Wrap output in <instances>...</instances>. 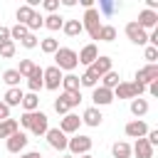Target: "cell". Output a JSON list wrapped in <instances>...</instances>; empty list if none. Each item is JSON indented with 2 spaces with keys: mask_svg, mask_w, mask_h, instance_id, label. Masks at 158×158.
I'll return each instance as SVG.
<instances>
[{
  "mask_svg": "<svg viewBox=\"0 0 158 158\" xmlns=\"http://www.w3.org/2000/svg\"><path fill=\"white\" fill-rule=\"evenodd\" d=\"M15 131H20L17 118H5V121H0V138H10Z\"/></svg>",
  "mask_w": 158,
  "mask_h": 158,
  "instance_id": "obj_25",
  "label": "cell"
},
{
  "mask_svg": "<svg viewBox=\"0 0 158 158\" xmlns=\"http://www.w3.org/2000/svg\"><path fill=\"white\" fill-rule=\"evenodd\" d=\"M101 121H104V116H101V111H99L96 106L84 109V114H81V123H86V126H91V128H99Z\"/></svg>",
  "mask_w": 158,
  "mask_h": 158,
  "instance_id": "obj_17",
  "label": "cell"
},
{
  "mask_svg": "<svg viewBox=\"0 0 158 158\" xmlns=\"http://www.w3.org/2000/svg\"><path fill=\"white\" fill-rule=\"evenodd\" d=\"M35 69H37V64H35L32 59H20V64H17V74H20L22 79H27Z\"/></svg>",
  "mask_w": 158,
  "mask_h": 158,
  "instance_id": "obj_32",
  "label": "cell"
},
{
  "mask_svg": "<svg viewBox=\"0 0 158 158\" xmlns=\"http://www.w3.org/2000/svg\"><path fill=\"white\" fill-rule=\"evenodd\" d=\"M91 146H94L91 136H84V133H74V136L69 138V143H67V151H69V156L79 158V156H86V153L91 151Z\"/></svg>",
  "mask_w": 158,
  "mask_h": 158,
  "instance_id": "obj_2",
  "label": "cell"
},
{
  "mask_svg": "<svg viewBox=\"0 0 158 158\" xmlns=\"http://www.w3.org/2000/svg\"><path fill=\"white\" fill-rule=\"evenodd\" d=\"M101 15L96 12V7H91V10H84V17H81V27L89 32V37L91 40H99V30H101Z\"/></svg>",
  "mask_w": 158,
  "mask_h": 158,
  "instance_id": "obj_3",
  "label": "cell"
},
{
  "mask_svg": "<svg viewBox=\"0 0 158 158\" xmlns=\"http://www.w3.org/2000/svg\"><path fill=\"white\" fill-rule=\"evenodd\" d=\"M86 69H89V72H94V74L101 79L106 72H111V69H114V64H111V57H109V54H99V57L94 59V64H91V67H86Z\"/></svg>",
  "mask_w": 158,
  "mask_h": 158,
  "instance_id": "obj_15",
  "label": "cell"
},
{
  "mask_svg": "<svg viewBox=\"0 0 158 158\" xmlns=\"http://www.w3.org/2000/svg\"><path fill=\"white\" fill-rule=\"evenodd\" d=\"M79 126H81V118H79L77 114H72V111H69L67 116H62V118H59V126H57V128H59L64 136H74V133L79 131Z\"/></svg>",
  "mask_w": 158,
  "mask_h": 158,
  "instance_id": "obj_9",
  "label": "cell"
},
{
  "mask_svg": "<svg viewBox=\"0 0 158 158\" xmlns=\"http://www.w3.org/2000/svg\"><path fill=\"white\" fill-rule=\"evenodd\" d=\"M143 91L146 86L138 81H118V86L114 89V99H138Z\"/></svg>",
  "mask_w": 158,
  "mask_h": 158,
  "instance_id": "obj_4",
  "label": "cell"
},
{
  "mask_svg": "<svg viewBox=\"0 0 158 158\" xmlns=\"http://www.w3.org/2000/svg\"><path fill=\"white\" fill-rule=\"evenodd\" d=\"M96 57H99V47H96L94 42L84 44V47H81V52H77V59H79V64H84V67H91Z\"/></svg>",
  "mask_w": 158,
  "mask_h": 158,
  "instance_id": "obj_14",
  "label": "cell"
},
{
  "mask_svg": "<svg viewBox=\"0 0 158 158\" xmlns=\"http://www.w3.org/2000/svg\"><path fill=\"white\" fill-rule=\"evenodd\" d=\"M2 42H10V27H2L0 25V44Z\"/></svg>",
  "mask_w": 158,
  "mask_h": 158,
  "instance_id": "obj_44",
  "label": "cell"
},
{
  "mask_svg": "<svg viewBox=\"0 0 158 158\" xmlns=\"http://www.w3.org/2000/svg\"><path fill=\"white\" fill-rule=\"evenodd\" d=\"M27 143H30V138H27L25 131H15L10 138H5V148H7V153H25Z\"/></svg>",
  "mask_w": 158,
  "mask_h": 158,
  "instance_id": "obj_8",
  "label": "cell"
},
{
  "mask_svg": "<svg viewBox=\"0 0 158 158\" xmlns=\"http://www.w3.org/2000/svg\"><path fill=\"white\" fill-rule=\"evenodd\" d=\"M62 158H74V156H69V153H64V156H62Z\"/></svg>",
  "mask_w": 158,
  "mask_h": 158,
  "instance_id": "obj_50",
  "label": "cell"
},
{
  "mask_svg": "<svg viewBox=\"0 0 158 158\" xmlns=\"http://www.w3.org/2000/svg\"><path fill=\"white\" fill-rule=\"evenodd\" d=\"M131 156H136V158H153V146L146 138H136V143L131 146Z\"/></svg>",
  "mask_w": 158,
  "mask_h": 158,
  "instance_id": "obj_18",
  "label": "cell"
},
{
  "mask_svg": "<svg viewBox=\"0 0 158 158\" xmlns=\"http://www.w3.org/2000/svg\"><path fill=\"white\" fill-rule=\"evenodd\" d=\"M42 7H44L49 15H54V12L59 10V0H42Z\"/></svg>",
  "mask_w": 158,
  "mask_h": 158,
  "instance_id": "obj_42",
  "label": "cell"
},
{
  "mask_svg": "<svg viewBox=\"0 0 158 158\" xmlns=\"http://www.w3.org/2000/svg\"><path fill=\"white\" fill-rule=\"evenodd\" d=\"M20 44H22L25 49H35V47H40V37L30 32L27 37H22V40H20Z\"/></svg>",
  "mask_w": 158,
  "mask_h": 158,
  "instance_id": "obj_41",
  "label": "cell"
},
{
  "mask_svg": "<svg viewBox=\"0 0 158 158\" xmlns=\"http://www.w3.org/2000/svg\"><path fill=\"white\" fill-rule=\"evenodd\" d=\"M27 89H30L32 94H37L40 89H44V84H42V67H37V69L27 77Z\"/></svg>",
  "mask_w": 158,
  "mask_h": 158,
  "instance_id": "obj_22",
  "label": "cell"
},
{
  "mask_svg": "<svg viewBox=\"0 0 158 158\" xmlns=\"http://www.w3.org/2000/svg\"><path fill=\"white\" fill-rule=\"evenodd\" d=\"M47 128H49V118H47V114H44V111H40V109H37V111H32V123H30V128H27V131H30L32 136H37V138H40V136H44V133H47Z\"/></svg>",
  "mask_w": 158,
  "mask_h": 158,
  "instance_id": "obj_7",
  "label": "cell"
},
{
  "mask_svg": "<svg viewBox=\"0 0 158 158\" xmlns=\"http://www.w3.org/2000/svg\"><path fill=\"white\" fill-rule=\"evenodd\" d=\"M123 32H126V37H128L133 44H138V47H146V44H148V32H146V30H141V27L136 25V20L126 22Z\"/></svg>",
  "mask_w": 158,
  "mask_h": 158,
  "instance_id": "obj_6",
  "label": "cell"
},
{
  "mask_svg": "<svg viewBox=\"0 0 158 158\" xmlns=\"http://www.w3.org/2000/svg\"><path fill=\"white\" fill-rule=\"evenodd\" d=\"M143 59H146L148 64H158V47L146 44V49H143Z\"/></svg>",
  "mask_w": 158,
  "mask_h": 158,
  "instance_id": "obj_40",
  "label": "cell"
},
{
  "mask_svg": "<svg viewBox=\"0 0 158 158\" xmlns=\"http://www.w3.org/2000/svg\"><path fill=\"white\" fill-rule=\"evenodd\" d=\"M79 158H94V156H91V153H86V156H79Z\"/></svg>",
  "mask_w": 158,
  "mask_h": 158,
  "instance_id": "obj_49",
  "label": "cell"
},
{
  "mask_svg": "<svg viewBox=\"0 0 158 158\" xmlns=\"http://www.w3.org/2000/svg\"><path fill=\"white\" fill-rule=\"evenodd\" d=\"M54 111H57L59 116H67V114H69V106H67V104L57 96V99H54Z\"/></svg>",
  "mask_w": 158,
  "mask_h": 158,
  "instance_id": "obj_43",
  "label": "cell"
},
{
  "mask_svg": "<svg viewBox=\"0 0 158 158\" xmlns=\"http://www.w3.org/2000/svg\"><path fill=\"white\" fill-rule=\"evenodd\" d=\"M44 138H47L49 148H54V151H67V143H69V138H67V136H64L59 128H47Z\"/></svg>",
  "mask_w": 158,
  "mask_h": 158,
  "instance_id": "obj_11",
  "label": "cell"
},
{
  "mask_svg": "<svg viewBox=\"0 0 158 158\" xmlns=\"http://www.w3.org/2000/svg\"><path fill=\"white\" fill-rule=\"evenodd\" d=\"M15 49H17V47H15L12 40H10V42H2V44H0V57H2V59H12V57H15Z\"/></svg>",
  "mask_w": 158,
  "mask_h": 158,
  "instance_id": "obj_39",
  "label": "cell"
},
{
  "mask_svg": "<svg viewBox=\"0 0 158 158\" xmlns=\"http://www.w3.org/2000/svg\"><path fill=\"white\" fill-rule=\"evenodd\" d=\"M22 96H25V91L20 89V86H12V89H7L5 91V96H2V104L5 106H20V101H22Z\"/></svg>",
  "mask_w": 158,
  "mask_h": 158,
  "instance_id": "obj_19",
  "label": "cell"
},
{
  "mask_svg": "<svg viewBox=\"0 0 158 158\" xmlns=\"http://www.w3.org/2000/svg\"><path fill=\"white\" fill-rule=\"evenodd\" d=\"M62 25H64V17H62L59 12H54V15H47V17H44V27H47V30H52V32L62 30Z\"/></svg>",
  "mask_w": 158,
  "mask_h": 158,
  "instance_id": "obj_30",
  "label": "cell"
},
{
  "mask_svg": "<svg viewBox=\"0 0 158 158\" xmlns=\"http://www.w3.org/2000/svg\"><path fill=\"white\" fill-rule=\"evenodd\" d=\"M123 133H126L128 138H143V136L148 133V123H146L143 118H133V121H128V123L123 126Z\"/></svg>",
  "mask_w": 158,
  "mask_h": 158,
  "instance_id": "obj_12",
  "label": "cell"
},
{
  "mask_svg": "<svg viewBox=\"0 0 158 158\" xmlns=\"http://www.w3.org/2000/svg\"><path fill=\"white\" fill-rule=\"evenodd\" d=\"M59 99H62V101L69 106V111H72L74 106H79V104H81V91H62V94H59Z\"/></svg>",
  "mask_w": 158,
  "mask_h": 158,
  "instance_id": "obj_26",
  "label": "cell"
},
{
  "mask_svg": "<svg viewBox=\"0 0 158 158\" xmlns=\"http://www.w3.org/2000/svg\"><path fill=\"white\" fill-rule=\"evenodd\" d=\"M77 64H79V59H77V52H74L72 47H59V49L54 52V67H57L59 72L72 74V72L77 69Z\"/></svg>",
  "mask_w": 158,
  "mask_h": 158,
  "instance_id": "obj_1",
  "label": "cell"
},
{
  "mask_svg": "<svg viewBox=\"0 0 158 158\" xmlns=\"http://www.w3.org/2000/svg\"><path fill=\"white\" fill-rule=\"evenodd\" d=\"M30 35V30L25 27V25H20V22H15L12 27H10V40L15 42V40H22V37H27Z\"/></svg>",
  "mask_w": 158,
  "mask_h": 158,
  "instance_id": "obj_37",
  "label": "cell"
},
{
  "mask_svg": "<svg viewBox=\"0 0 158 158\" xmlns=\"http://www.w3.org/2000/svg\"><path fill=\"white\" fill-rule=\"evenodd\" d=\"M20 158H44L40 151H25V153H20Z\"/></svg>",
  "mask_w": 158,
  "mask_h": 158,
  "instance_id": "obj_46",
  "label": "cell"
},
{
  "mask_svg": "<svg viewBox=\"0 0 158 158\" xmlns=\"http://www.w3.org/2000/svg\"><path fill=\"white\" fill-rule=\"evenodd\" d=\"M59 5H64V7H74V5H77V0H62Z\"/></svg>",
  "mask_w": 158,
  "mask_h": 158,
  "instance_id": "obj_48",
  "label": "cell"
},
{
  "mask_svg": "<svg viewBox=\"0 0 158 158\" xmlns=\"http://www.w3.org/2000/svg\"><path fill=\"white\" fill-rule=\"evenodd\" d=\"M136 25H138L141 30H146V32H148V30H156V27H158V12H153V10H141Z\"/></svg>",
  "mask_w": 158,
  "mask_h": 158,
  "instance_id": "obj_13",
  "label": "cell"
},
{
  "mask_svg": "<svg viewBox=\"0 0 158 158\" xmlns=\"http://www.w3.org/2000/svg\"><path fill=\"white\" fill-rule=\"evenodd\" d=\"M32 12H35L32 7H27V5H20V7H17V12H15V17H17V22H20V25H27V20L32 17Z\"/></svg>",
  "mask_w": 158,
  "mask_h": 158,
  "instance_id": "obj_38",
  "label": "cell"
},
{
  "mask_svg": "<svg viewBox=\"0 0 158 158\" xmlns=\"http://www.w3.org/2000/svg\"><path fill=\"white\" fill-rule=\"evenodd\" d=\"M20 106H22L25 111H37V109H40V96H37V94H32V91H27V94L22 96Z\"/></svg>",
  "mask_w": 158,
  "mask_h": 158,
  "instance_id": "obj_27",
  "label": "cell"
},
{
  "mask_svg": "<svg viewBox=\"0 0 158 158\" xmlns=\"http://www.w3.org/2000/svg\"><path fill=\"white\" fill-rule=\"evenodd\" d=\"M156 79H158V64H146V67L136 69V77H133V81H138V84H143V86H148V84L156 81Z\"/></svg>",
  "mask_w": 158,
  "mask_h": 158,
  "instance_id": "obj_10",
  "label": "cell"
},
{
  "mask_svg": "<svg viewBox=\"0 0 158 158\" xmlns=\"http://www.w3.org/2000/svg\"><path fill=\"white\" fill-rule=\"evenodd\" d=\"M62 89L64 91H79L81 86H79V77L72 72V74H64L62 77Z\"/></svg>",
  "mask_w": 158,
  "mask_h": 158,
  "instance_id": "obj_28",
  "label": "cell"
},
{
  "mask_svg": "<svg viewBox=\"0 0 158 158\" xmlns=\"http://www.w3.org/2000/svg\"><path fill=\"white\" fill-rule=\"evenodd\" d=\"M116 10H118L116 2H111V0H99V10H96L99 15H106V17H109V15H114Z\"/></svg>",
  "mask_w": 158,
  "mask_h": 158,
  "instance_id": "obj_36",
  "label": "cell"
},
{
  "mask_svg": "<svg viewBox=\"0 0 158 158\" xmlns=\"http://www.w3.org/2000/svg\"><path fill=\"white\" fill-rule=\"evenodd\" d=\"M62 72L52 64V67H44L42 69V84H44V89H49V91H57L59 86H62Z\"/></svg>",
  "mask_w": 158,
  "mask_h": 158,
  "instance_id": "obj_5",
  "label": "cell"
},
{
  "mask_svg": "<svg viewBox=\"0 0 158 158\" xmlns=\"http://www.w3.org/2000/svg\"><path fill=\"white\" fill-rule=\"evenodd\" d=\"M40 49H42L44 54H54V52L59 49V42H57L54 37H44V40H40Z\"/></svg>",
  "mask_w": 158,
  "mask_h": 158,
  "instance_id": "obj_35",
  "label": "cell"
},
{
  "mask_svg": "<svg viewBox=\"0 0 158 158\" xmlns=\"http://www.w3.org/2000/svg\"><path fill=\"white\" fill-rule=\"evenodd\" d=\"M25 27H27L32 35H35L40 27H44V17H42V12H40V10H35V12H32V17L27 20V25H25Z\"/></svg>",
  "mask_w": 158,
  "mask_h": 158,
  "instance_id": "obj_29",
  "label": "cell"
},
{
  "mask_svg": "<svg viewBox=\"0 0 158 158\" xmlns=\"http://www.w3.org/2000/svg\"><path fill=\"white\" fill-rule=\"evenodd\" d=\"M116 40V27L114 25H101L99 30V42H114Z\"/></svg>",
  "mask_w": 158,
  "mask_h": 158,
  "instance_id": "obj_34",
  "label": "cell"
},
{
  "mask_svg": "<svg viewBox=\"0 0 158 158\" xmlns=\"http://www.w3.org/2000/svg\"><path fill=\"white\" fill-rule=\"evenodd\" d=\"M148 109H151L148 99H143V96H138V99H131V114H133L136 118H143V116L148 114Z\"/></svg>",
  "mask_w": 158,
  "mask_h": 158,
  "instance_id": "obj_20",
  "label": "cell"
},
{
  "mask_svg": "<svg viewBox=\"0 0 158 158\" xmlns=\"http://www.w3.org/2000/svg\"><path fill=\"white\" fill-rule=\"evenodd\" d=\"M118 81H121V74L116 72V69H111V72H106L104 77H101V81H99V86H104V89H116L118 86Z\"/></svg>",
  "mask_w": 158,
  "mask_h": 158,
  "instance_id": "obj_23",
  "label": "cell"
},
{
  "mask_svg": "<svg viewBox=\"0 0 158 158\" xmlns=\"http://www.w3.org/2000/svg\"><path fill=\"white\" fill-rule=\"evenodd\" d=\"M79 86H86V89H94V86H99V77H96L94 72H89V69H84V74L79 77Z\"/></svg>",
  "mask_w": 158,
  "mask_h": 158,
  "instance_id": "obj_31",
  "label": "cell"
},
{
  "mask_svg": "<svg viewBox=\"0 0 158 158\" xmlns=\"http://www.w3.org/2000/svg\"><path fill=\"white\" fill-rule=\"evenodd\" d=\"M5 118H10V106H5L0 99V121H5Z\"/></svg>",
  "mask_w": 158,
  "mask_h": 158,
  "instance_id": "obj_45",
  "label": "cell"
},
{
  "mask_svg": "<svg viewBox=\"0 0 158 158\" xmlns=\"http://www.w3.org/2000/svg\"><path fill=\"white\" fill-rule=\"evenodd\" d=\"M148 94H151V96H158V79L148 84Z\"/></svg>",
  "mask_w": 158,
  "mask_h": 158,
  "instance_id": "obj_47",
  "label": "cell"
},
{
  "mask_svg": "<svg viewBox=\"0 0 158 158\" xmlns=\"http://www.w3.org/2000/svg\"><path fill=\"white\" fill-rule=\"evenodd\" d=\"M20 74H17V69H5L2 72V81L7 84V89H12V86H20Z\"/></svg>",
  "mask_w": 158,
  "mask_h": 158,
  "instance_id": "obj_33",
  "label": "cell"
},
{
  "mask_svg": "<svg viewBox=\"0 0 158 158\" xmlns=\"http://www.w3.org/2000/svg\"><path fill=\"white\" fill-rule=\"evenodd\" d=\"M111 156L114 158H131V143L128 141H116L111 146Z\"/></svg>",
  "mask_w": 158,
  "mask_h": 158,
  "instance_id": "obj_24",
  "label": "cell"
},
{
  "mask_svg": "<svg viewBox=\"0 0 158 158\" xmlns=\"http://www.w3.org/2000/svg\"><path fill=\"white\" fill-rule=\"evenodd\" d=\"M91 101H94L96 109H99V106H109V104L114 101V91H111V89H104V86H94V89H91Z\"/></svg>",
  "mask_w": 158,
  "mask_h": 158,
  "instance_id": "obj_16",
  "label": "cell"
},
{
  "mask_svg": "<svg viewBox=\"0 0 158 158\" xmlns=\"http://www.w3.org/2000/svg\"><path fill=\"white\" fill-rule=\"evenodd\" d=\"M62 32H64L67 37H79V35L84 32V27H81V20H64V25H62Z\"/></svg>",
  "mask_w": 158,
  "mask_h": 158,
  "instance_id": "obj_21",
  "label": "cell"
}]
</instances>
